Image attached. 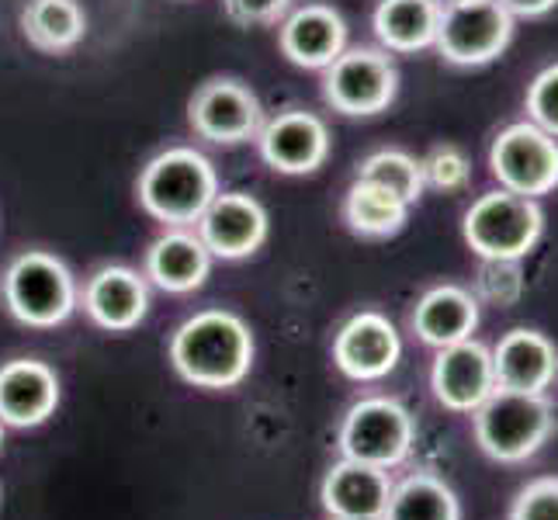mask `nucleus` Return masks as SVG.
Returning <instances> with one entry per match:
<instances>
[{"label": "nucleus", "instance_id": "obj_1", "mask_svg": "<svg viewBox=\"0 0 558 520\" xmlns=\"http://www.w3.org/2000/svg\"><path fill=\"white\" fill-rule=\"evenodd\" d=\"M170 364L198 389H233L254 364V334L229 310H205L170 337Z\"/></svg>", "mask_w": 558, "mask_h": 520}, {"label": "nucleus", "instance_id": "obj_2", "mask_svg": "<svg viewBox=\"0 0 558 520\" xmlns=\"http://www.w3.org/2000/svg\"><path fill=\"white\" fill-rule=\"evenodd\" d=\"M136 191L153 219L181 229L202 219L208 202L219 195V178L198 149L174 146L143 167Z\"/></svg>", "mask_w": 558, "mask_h": 520}, {"label": "nucleus", "instance_id": "obj_3", "mask_svg": "<svg viewBox=\"0 0 558 520\" xmlns=\"http://www.w3.org/2000/svg\"><path fill=\"white\" fill-rule=\"evenodd\" d=\"M472 431L499 465H521L545 448L555 431V410L545 396L496 389L483 407L472 413Z\"/></svg>", "mask_w": 558, "mask_h": 520}, {"label": "nucleus", "instance_id": "obj_4", "mask_svg": "<svg viewBox=\"0 0 558 520\" xmlns=\"http://www.w3.org/2000/svg\"><path fill=\"white\" fill-rule=\"evenodd\" d=\"M0 295L17 323L38 326V330L66 323L81 305V288H76L70 267L46 250L17 254L0 278Z\"/></svg>", "mask_w": 558, "mask_h": 520}, {"label": "nucleus", "instance_id": "obj_5", "mask_svg": "<svg viewBox=\"0 0 558 520\" xmlns=\"http://www.w3.org/2000/svg\"><path fill=\"white\" fill-rule=\"evenodd\" d=\"M461 233L483 261H521L545 233V211L537 198L496 188L472 202Z\"/></svg>", "mask_w": 558, "mask_h": 520}, {"label": "nucleus", "instance_id": "obj_6", "mask_svg": "<svg viewBox=\"0 0 558 520\" xmlns=\"http://www.w3.org/2000/svg\"><path fill=\"white\" fill-rule=\"evenodd\" d=\"M413 437H416L413 413L402 407L399 399L368 396V399H357L348 410V416H343L337 448L343 458L389 472L410 458Z\"/></svg>", "mask_w": 558, "mask_h": 520}, {"label": "nucleus", "instance_id": "obj_7", "mask_svg": "<svg viewBox=\"0 0 558 520\" xmlns=\"http://www.w3.org/2000/svg\"><path fill=\"white\" fill-rule=\"evenodd\" d=\"M489 170L499 188L542 198L558 188V140L531 119L507 125L489 146Z\"/></svg>", "mask_w": 558, "mask_h": 520}, {"label": "nucleus", "instance_id": "obj_8", "mask_svg": "<svg viewBox=\"0 0 558 520\" xmlns=\"http://www.w3.org/2000/svg\"><path fill=\"white\" fill-rule=\"evenodd\" d=\"M513 38V14L499 0L448 4L440 11L437 52L454 66H486L507 52Z\"/></svg>", "mask_w": 558, "mask_h": 520}, {"label": "nucleus", "instance_id": "obj_9", "mask_svg": "<svg viewBox=\"0 0 558 520\" xmlns=\"http://www.w3.org/2000/svg\"><path fill=\"white\" fill-rule=\"evenodd\" d=\"M399 73L381 49H343L326 66L323 94L343 114H378L392 105Z\"/></svg>", "mask_w": 558, "mask_h": 520}, {"label": "nucleus", "instance_id": "obj_10", "mask_svg": "<svg viewBox=\"0 0 558 520\" xmlns=\"http://www.w3.org/2000/svg\"><path fill=\"white\" fill-rule=\"evenodd\" d=\"M430 389L445 410L472 416L496 392L493 351L472 337L440 347L430 368Z\"/></svg>", "mask_w": 558, "mask_h": 520}, {"label": "nucleus", "instance_id": "obj_11", "mask_svg": "<svg viewBox=\"0 0 558 520\" xmlns=\"http://www.w3.org/2000/svg\"><path fill=\"white\" fill-rule=\"evenodd\" d=\"M187 119L202 140L236 146L260 132V101L240 81H208L191 98Z\"/></svg>", "mask_w": 558, "mask_h": 520}, {"label": "nucleus", "instance_id": "obj_12", "mask_svg": "<svg viewBox=\"0 0 558 520\" xmlns=\"http://www.w3.org/2000/svg\"><path fill=\"white\" fill-rule=\"evenodd\" d=\"M402 358V340L389 316L364 310L351 316L333 337V361L351 382H378Z\"/></svg>", "mask_w": 558, "mask_h": 520}, {"label": "nucleus", "instance_id": "obj_13", "mask_svg": "<svg viewBox=\"0 0 558 520\" xmlns=\"http://www.w3.org/2000/svg\"><path fill=\"white\" fill-rule=\"evenodd\" d=\"M195 226L208 254L222 261H243L257 254L267 240V211L254 195H243V191L216 195Z\"/></svg>", "mask_w": 558, "mask_h": 520}, {"label": "nucleus", "instance_id": "obj_14", "mask_svg": "<svg viewBox=\"0 0 558 520\" xmlns=\"http://www.w3.org/2000/svg\"><path fill=\"white\" fill-rule=\"evenodd\" d=\"M264 164L278 173H313L330 157V132L313 111H284L257 132Z\"/></svg>", "mask_w": 558, "mask_h": 520}, {"label": "nucleus", "instance_id": "obj_15", "mask_svg": "<svg viewBox=\"0 0 558 520\" xmlns=\"http://www.w3.org/2000/svg\"><path fill=\"white\" fill-rule=\"evenodd\" d=\"M60 407V378L46 361L14 358L0 368V420L4 427H43Z\"/></svg>", "mask_w": 558, "mask_h": 520}, {"label": "nucleus", "instance_id": "obj_16", "mask_svg": "<svg viewBox=\"0 0 558 520\" xmlns=\"http://www.w3.org/2000/svg\"><path fill=\"white\" fill-rule=\"evenodd\" d=\"M84 313L108 334H129L149 313V288L140 271L122 264H108L94 271L84 285Z\"/></svg>", "mask_w": 558, "mask_h": 520}, {"label": "nucleus", "instance_id": "obj_17", "mask_svg": "<svg viewBox=\"0 0 558 520\" xmlns=\"http://www.w3.org/2000/svg\"><path fill=\"white\" fill-rule=\"evenodd\" d=\"M493 372L496 389L545 396V389L558 378V347L545 334L517 326L493 347Z\"/></svg>", "mask_w": 558, "mask_h": 520}, {"label": "nucleus", "instance_id": "obj_18", "mask_svg": "<svg viewBox=\"0 0 558 520\" xmlns=\"http://www.w3.org/2000/svg\"><path fill=\"white\" fill-rule=\"evenodd\" d=\"M278 43H281V52L295 66L326 70L343 49H348V25H343V17L333 8L305 4L281 22Z\"/></svg>", "mask_w": 558, "mask_h": 520}, {"label": "nucleus", "instance_id": "obj_19", "mask_svg": "<svg viewBox=\"0 0 558 520\" xmlns=\"http://www.w3.org/2000/svg\"><path fill=\"white\" fill-rule=\"evenodd\" d=\"M389 493H392L389 472L375 465H361V461L351 458H340L319 486L323 510L330 517H381L385 504H389Z\"/></svg>", "mask_w": 558, "mask_h": 520}, {"label": "nucleus", "instance_id": "obj_20", "mask_svg": "<svg viewBox=\"0 0 558 520\" xmlns=\"http://www.w3.org/2000/svg\"><path fill=\"white\" fill-rule=\"evenodd\" d=\"M211 275V254L198 233L170 229L146 250V278L170 295H187Z\"/></svg>", "mask_w": 558, "mask_h": 520}, {"label": "nucleus", "instance_id": "obj_21", "mask_svg": "<svg viewBox=\"0 0 558 520\" xmlns=\"http://www.w3.org/2000/svg\"><path fill=\"white\" fill-rule=\"evenodd\" d=\"M478 326V299L461 285H437L416 302L413 330L430 347H451L458 340H469Z\"/></svg>", "mask_w": 558, "mask_h": 520}, {"label": "nucleus", "instance_id": "obj_22", "mask_svg": "<svg viewBox=\"0 0 558 520\" xmlns=\"http://www.w3.org/2000/svg\"><path fill=\"white\" fill-rule=\"evenodd\" d=\"M440 11V0H381L372 25L389 52H420L437 43Z\"/></svg>", "mask_w": 558, "mask_h": 520}, {"label": "nucleus", "instance_id": "obj_23", "mask_svg": "<svg viewBox=\"0 0 558 520\" xmlns=\"http://www.w3.org/2000/svg\"><path fill=\"white\" fill-rule=\"evenodd\" d=\"M381 520H461V504L440 475L413 472L392 483Z\"/></svg>", "mask_w": 558, "mask_h": 520}, {"label": "nucleus", "instance_id": "obj_24", "mask_svg": "<svg viewBox=\"0 0 558 520\" xmlns=\"http://www.w3.org/2000/svg\"><path fill=\"white\" fill-rule=\"evenodd\" d=\"M25 38L43 52H66L84 38L87 17L76 0H28L22 11Z\"/></svg>", "mask_w": 558, "mask_h": 520}, {"label": "nucleus", "instance_id": "obj_25", "mask_svg": "<svg viewBox=\"0 0 558 520\" xmlns=\"http://www.w3.org/2000/svg\"><path fill=\"white\" fill-rule=\"evenodd\" d=\"M407 216H410L407 202L389 195L385 188H375L357 178L348 191V198H343V219H348V226L357 237H368V240L396 237L399 229L407 226Z\"/></svg>", "mask_w": 558, "mask_h": 520}, {"label": "nucleus", "instance_id": "obj_26", "mask_svg": "<svg viewBox=\"0 0 558 520\" xmlns=\"http://www.w3.org/2000/svg\"><path fill=\"white\" fill-rule=\"evenodd\" d=\"M357 181H368L375 188H385L389 195L402 198L407 205H416L423 195V170L420 160L402 149H378L364 157L357 167Z\"/></svg>", "mask_w": 558, "mask_h": 520}, {"label": "nucleus", "instance_id": "obj_27", "mask_svg": "<svg viewBox=\"0 0 558 520\" xmlns=\"http://www.w3.org/2000/svg\"><path fill=\"white\" fill-rule=\"evenodd\" d=\"M420 170H423V188H437V191H461L472 178L469 157L458 146H434L420 160Z\"/></svg>", "mask_w": 558, "mask_h": 520}, {"label": "nucleus", "instance_id": "obj_28", "mask_svg": "<svg viewBox=\"0 0 558 520\" xmlns=\"http://www.w3.org/2000/svg\"><path fill=\"white\" fill-rule=\"evenodd\" d=\"M527 114L537 129L558 140V63L545 66L527 87Z\"/></svg>", "mask_w": 558, "mask_h": 520}, {"label": "nucleus", "instance_id": "obj_29", "mask_svg": "<svg viewBox=\"0 0 558 520\" xmlns=\"http://www.w3.org/2000/svg\"><path fill=\"white\" fill-rule=\"evenodd\" d=\"M510 520H558V475H542L517 493Z\"/></svg>", "mask_w": 558, "mask_h": 520}, {"label": "nucleus", "instance_id": "obj_30", "mask_svg": "<svg viewBox=\"0 0 558 520\" xmlns=\"http://www.w3.org/2000/svg\"><path fill=\"white\" fill-rule=\"evenodd\" d=\"M521 261H486L483 275H478V292L489 302L513 305L524 295V278H521Z\"/></svg>", "mask_w": 558, "mask_h": 520}, {"label": "nucleus", "instance_id": "obj_31", "mask_svg": "<svg viewBox=\"0 0 558 520\" xmlns=\"http://www.w3.org/2000/svg\"><path fill=\"white\" fill-rule=\"evenodd\" d=\"M236 25H271L288 11V0H222Z\"/></svg>", "mask_w": 558, "mask_h": 520}, {"label": "nucleus", "instance_id": "obj_32", "mask_svg": "<svg viewBox=\"0 0 558 520\" xmlns=\"http://www.w3.org/2000/svg\"><path fill=\"white\" fill-rule=\"evenodd\" d=\"M513 17H542V14H548L558 0H499Z\"/></svg>", "mask_w": 558, "mask_h": 520}, {"label": "nucleus", "instance_id": "obj_33", "mask_svg": "<svg viewBox=\"0 0 558 520\" xmlns=\"http://www.w3.org/2000/svg\"><path fill=\"white\" fill-rule=\"evenodd\" d=\"M330 520H381V517H330Z\"/></svg>", "mask_w": 558, "mask_h": 520}, {"label": "nucleus", "instance_id": "obj_34", "mask_svg": "<svg viewBox=\"0 0 558 520\" xmlns=\"http://www.w3.org/2000/svg\"><path fill=\"white\" fill-rule=\"evenodd\" d=\"M448 4H475V0H445V8Z\"/></svg>", "mask_w": 558, "mask_h": 520}, {"label": "nucleus", "instance_id": "obj_35", "mask_svg": "<svg viewBox=\"0 0 558 520\" xmlns=\"http://www.w3.org/2000/svg\"><path fill=\"white\" fill-rule=\"evenodd\" d=\"M0 448H4V420H0Z\"/></svg>", "mask_w": 558, "mask_h": 520}]
</instances>
